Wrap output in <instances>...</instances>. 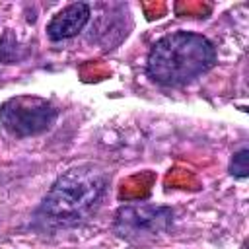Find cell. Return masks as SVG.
Here are the masks:
<instances>
[{
	"mask_svg": "<svg viewBox=\"0 0 249 249\" xmlns=\"http://www.w3.org/2000/svg\"><path fill=\"white\" fill-rule=\"evenodd\" d=\"M105 191L107 175L103 171L91 165L72 167L53 183L39 212L51 224L74 226L95 212Z\"/></svg>",
	"mask_w": 249,
	"mask_h": 249,
	"instance_id": "cell-2",
	"label": "cell"
},
{
	"mask_svg": "<svg viewBox=\"0 0 249 249\" xmlns=\"http://www.w3.org/2000/svg\"><path fill=\"white\" fill-rule=\"evenodd\" d=\"M173 222L171 208L152 204H126L115 216V231L130 241L154 239L167 231Z\"/></svg>",
	"mask_w": 249,
	"mask_h": 249,
	"instance_id": "cell-4",
	"label": "cell"
},
{
	"mask_svg": "<svg viewBox=\"0 0 249 249\" xmlns=\"http://www.w3.org/2000/svg\"><path fill=\"white\" fill-rule=\"evenodd\" d=\"M247 161H249V150L243 148L237 154H233L231 163H230V173L237 179H245L247 173H249V163Z\"/></svg>",
	"mask_w": 249,
	"mask_h": 249,
	"instance_id": "cell-6",
	"label": "cell"
},
{
	"mask_svg": "<svg viewBox=\"0 0 249 249\" xmlns=\"http://www.w3.org/2000/svg\"><path fill=\"white\" fill-rule=\"evenodd\" d=\"M56 121V109L51 101L35 95H18L0 107V126L16 138L41 134Z\"/></svg>",
	"mask_w": 249,
	"mask_h": 249,
	"instance_id": "cell-3",
	"label": "cell"
},
{
	"mask_svg": "<svg viewBox=\"0 0 249 249\" xmlns=\"http://www.w3.org/2000/svg\"><path fill=\"white\" fill-rule=\"evenodd\" d=\"M89 19V6L86 2H74L60 10L47 25V35L53 41H62L78 35Z\"/></svg>",
	"mask_w": 249,
	"mask_h": 249,
	"instance_id": "cell-5",
	"label": "cell"
},
{
	"mask_svg": "<svg viewBox=\"0 0 249 249\" xmlns=\"http://www.w3.org/2000/svg\"><path fill=\"white\" fill-rule=\"evenodd\" d=\"M214 62L216 49L206 37L191 31H175L154 43L146 72L160 86L179 88L208 72Z\"/></svg>",
	"mask_w": 249,
	"mask_h": 249,
	"instance_id": "cell-1",
	"label": "cell"
}]
</instances>
